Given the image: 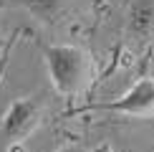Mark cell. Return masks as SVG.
I'll list each match as a JSON object with an SVG mask.
<instances>
[{
	"instance_id": "obj_5",
	"label": "cell",
	"mask_w": 154,
	"mask_h": 152,
	"mask_svg": "<svg viewBox=\"0 0 154 152\" xmlns=\"http://www.w3.org/2000/svg\"><path fill=\"white\" fill-rule=\"evenodd\" d=\"M126 30L137 41H149L154 36V0H134L126 15Z\"/></svg>"
},
{
	"instance_id": "obj_3",
	"label": "cell",
	"mask_w": 154,
	"mask_h": 152,
	"mask_svg": "<svg viewBox=\"0 0 154 152\" xmlns=\"http://www.w3.org/2000/svg\"><path fill=\"white\" fill-rule=\"evenodd\" d=\"M81 112H111V114H121V117L152 119L154 117V76H142L119 99L88 104Z\"/></svg>"
},
{
	"instance_id": "obj_2",
	"label": "cell",
	"mask_w": 154,
	"mask_h": 152,
	"mask_svg": "<svg viewBox=\"0 0 154 152\" xmlns=\"http://www.w3.org/2000/svg\"><path fill=\"white\" fill-rule=\"evenodd\" d=\"M46 119V106L43 101L33 97H20L8 106V112L3 114V124H0V142L5 147L15 150L18 144H23Z\"/></svg>"
},
{
	"instance_id": "obj_1",
	"label": "cell",
	"mask_w": 154,
	"mask_h": 152,
	"mask_svg": "<svg viewBox=\"0 0 154 152\" xmlns=\"http://www.w3.org/2000/svg\"><path fill=\"white\" fill-rule=\"evenodd\" d=\"M43 63L58 97L73 99L86 91L91 81V59L83 48L71 43H48L43 48Z\"/></svg>"
},
{
	"instance_id": "obj_6",
	"label": "cell",
	"mask_w": 154,
	"mask_h": 152,
	"mask_svg": "<svg viewBox=\"0 0 154 152\" xmlns=\"http://www.w3.org/2000/svg\"><path fill=\"white\" fill-rule=\"evenodd\" d=\"M56 152H83V150L79 147V144H71V142H68V144H61Z\"/></svg>"
},
{
	"instance_id": "obj_4",
	"label": "cell",
	"mask_w": 154,
	"mask_h": 152,
	"mask_svg": "<svg viewBox=\"0 0 154 152\" xmlns=\"http://www.w3.org/2000/svg\"><path fill=\"white\" fill-rule=\"evenodd\" d=\"M5 5H18L28 13L30 18H35L38 23L56 25L63 21V15L68 13L71 0H3Z\"/></svg>"
}]
</instances>
